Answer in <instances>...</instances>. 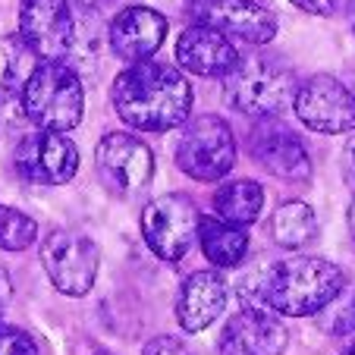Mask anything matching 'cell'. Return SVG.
Masks as SVG:
<instances>
[{
  "label": "cell",
  "instance_id": "ba28073f",
  "mask_svg": "<svg viewBox=\"0 0 355 355\" xmlns=\"http://www.w3.org/2000/svg\"><path fill=\"white\" fill-rule=\"evenodd\" d=\"M293 110L311 132L340 135L355 129V94L327 73H318L311 79L299 82Z\"/></svg>",
  "mask_w": 355,
  "mask_h": 355
},
{
  "label": "cell",
  "instance_id": "ac0fdd59",
  "mask_svg": "<svg viewBox=\"0 0 355 355\" xmlns=\"http://www.w3.org/2000/svg\"><path fill=\"white\" fill-rule=\"evenodd\" d=\"M264 208V189L255 180H230L214 192V211L217 220L230 227H248L255 223Z\"/></svg>",
  "mask_w": 355,
  "mask_h": 355
},
{
  "label": "cell",
  "instance_id": "4316f807",
  "mask_svg": "<svg viewBox=\"0 0 355 355\" xmlns=\"http://www.w3.org/2000/svg\"><path fill=\"white\" fill-rule=\"evenodd\" d=\"M289 3L311 16H334L340 10V0H289Z\"/></svg>",
  "mask_w": 355,
  "mask_h": 355
},
{
  "label": "cell",
  "instance_id": "484cf974",
  "mask_svg": "<svg viewBox=\"0 0 355 355\" xmlns=\"http://www.w3.org/2000/svg\"><path fill=\"white\" fill-rule=\"evenodd\" d=\"M141 355H195L180 336H155V340H148Z\"/></svg>",
  "mask_w": 355,
  "mask_h": 355
},
{
  "label": "cell",
  "instance_id": "83f0119b",
  "mask_svg": "<svg viewBox=\"0 0 355 355\" xmlns=\"http://www.w3.org/2000/svg\"><path fill=\"white\" fill-rule=\"evenodd\" d=\"M343 173H346V182L355 189V135L346 141V151H343Z\"/></svg>",
  "mask_w": 355,
  "mask_h": 355
},
{
  "label": "cell",
  "instance_id": "f1b7e54d",
  "mask_svg": "<svg viewBox=\"0 0 355 355\" xmlns=\"http://www.w3.org/2000/svg\"><path fill=\"white\" fill-rule=\"evenodd\" d=\"M73 3L82 10V13H92V16H98L101 10H104V7H110L114 0H69V7H73Z\"/></svg>",
  "mask_w": 355,
  "mask_h": 355
},
{
  "label": "cell",
  "instance_id": "ffe728a7",
  "mask_svg": "<svg viewBox=\"0 0 355 355\" xmlns=\"http://www.w3.org/2000/svg\"><path fill=\"white\" fill-rule=\"evenodd\" d=\"M270 233L283 248H302L318 236V217L305 201H286L274 211Z\"/></svg>",
  "mask_w": 355,
  "mask_h": 355
},
{
  "label": "cell",
  "instance_id": "836d02e7",
  "mask_svg": "<svg viewBox=\"0 0 355 355\" xmlns=\"http://www.w3.org/2000/svg\"><path fill=\"white\" fill-rule=\"evenodd\" d=\"M343 355H355V349H352V352H343Z\"/></svg>",
  "mask_w": 355,
  "mask_h": 355
},
{
  "label": "cell",
  "instance_id": "7a4b0ae2",
  "mask_svg": "<svg viewBox=\"0 0 355 355\" xmlns=\"http://www.w3.org/2000/svg\"><path fill=\"white\" fill-rule=\"evenodd\" d=\"M114 110L129 129L170 132L182 126L192 110V85L176 67L157 60L129 63L110 85Z\"/></svg>",
  "mask_w": 355,
  "mask_h": 355
},
{
  "label": "cell",
  "instance_id": "4dcf8cb0",
  "mask_svg": "<svg viewBox=\"0 0 355 355\" xmlns=\"http://www.w3.org/2000/svg\"><path fill=\"white\" fill-rule=\"evenodd\" d=\"M346 220H349V236L355 239V198H352V205H349V214H346Z\"/></svg>",
  "mask_w": 355,
  "mask_h": 355
},
{
  "label": "cell",
  "instance_id": "277c9868",
  "mask_svg": "<svg viewBox=\"0 0 355 355\" xmlns=\"http://www.w3.org/2000/svg\"><path fill=\"white\" fill-rule=\"evenodd\" d=\"M26 120L41 132H69L79 126L85 114V92L82 79L63 63H38L32 79L19 92Z\"/></svg>",
  "mask_w": 355,
  "mask_h": 355
},
{
  "label": "cell",
  "instance_id": "30bf717a",
  "mask_svg": "<svg viewBox=\"0 0 355 355\" xmlns=\"http://www.w3.org/2000/svg\"><path fill=\"white\" fill-rule=\"evenodd\" d=\"M186 13L195 26L214 28L223 38H242L248 44H268L277 35V16L255 0H186Z\"/></svg>",
  "mask_w": 355,
  "mask_h": 355
},
{
  "label": "cell",
  "instance_id": "8992f818",
  "mask_svg": "<svg viewBox=\"0 0 355 355\" xmlns=\"http://www.w3.org/2000/svg\"><path fill=\"white\" fill-rule=\"evenodd\" d=\"M198 233V208L189 195L167 192L141 211V236L164 261H182Z\"/></svg>",
  "mask_w": 355,
  "mask_h": 355
},
{
  "label": "cell",
  "instance_id": "44dd1931",
  "mask_svg": "<svg viewBox=\"0 0 355 355\" xmlns=\"http://www.w3.org/2000/svg\"><path fill=\"white\" fill-rule=\"evenodd\" d=\"M35 69H38V54L19 35H3L0 38V88L22 92Z\"/></svg>",
  "mask_w": 355,
  "mask_h": 355
},
{
  "label": "cell",
  "instance_id": "603a6c76",
  "mask_svg": "<svg viewBox=\"0 0 355 355\" xmlns=\"http://www.w3.org/2000/svg\"><path fill=\"white\" fill-rule=\"evenodd\" d=\"M26 110H22V98L19 92H7L0 88V139L3 135H13L26 126Z\"/></svg>",
  "mask_w": 355,
  "mask_h": 355
},
{
  "label": "cell",
  "instance_id": "7402d4cb",
  "mask_svg": "<svg viewBox=\"0 0 355 355\" xmlns=\"http://www.w3.org/2000/svg\"><path fill=\"white\" fill-rule=\"evenodd\" d=\"M35 236H38V223L32 217L10 208V205H0V248L26 252L35 242Z\"/></svg>",
  "mask_w": 355,
  "mask_h": 355
},
{
  "label": "cell",
  "instance_id": "9a60e30c",
  "mask_svg": "<svg viewBox=\"0 0 355 355\" xmlns=\"http://www.w3.org/2000/svg\"><path fill=\"white\" fill-rule=\"evenodd\" d=\"M289 334L283 321L261 309H242L220 334V355H283Z\"/></svg>",
  "mask_w": 355,
  "mask_h": 355
},
{
  "label": "cell",
  "instance_id": "3957f363",
  "mask_svg": "<svg viewBox=\"0 0 355 355\" xmlns=\"http://www.w3.org/2000/svg\"><path fill=\"white\" fill-rule=\"evenodd\" d=\"M299 79L277 57H248L223 76V98L233 110L255 120H277L293 107Z\"/></svg>",
  "mask_w": 355,
  "mask_h": 355
},
{
  "label": "cell",
  "instance_id": "2e32d148",
  "mask_svg": "<svg viewBox=\"0 0 355 355\" xmlns=\"http://www.w3.org/2000/svg\"><path fill=\"white\" fill-rule=\"evenodd\" d=\"M176 60H180V67L192 76L223 79V76L233 73L236 63H239L242 57L233 47V41L217 35L214 28L192 26L180 35V41H176Z\"/></svg>",
  "mask_w": 355,
  "mask_h": 355
},
{
  "label": "cell",
  "instance_id": "d4e9b609",
  "mask_svg": "<svg viewBox=\"0 0 355 355\" xmlns=\"http://www.w3.org/2000/svg\"><path fill=\"white\" fill-rule=\"evenodd\" d=\"M327 330L340 343H349V346H355V293L349 295L346 302H343L340 309H336V315H334V321H330Z\"/></svg>",
  "mask_w": 355,
  "mask_h": 355
},
{
  "label": "cell",
  "instance_id": "5bb4252c",
  "mask_svg": "<svg viewBox=\"0 0 355 355\" xmlns=\"http://www.w3.org/2000/svg\"><path fill=\"white\" fill-rule=\"evenodd\" d=\"M252 157L268 170L270 176L286 182H305L311 176V157L309 148L293 129L280 126V123H264L255 135H252Z\"/></svg>",
  "mask_w": 355,
  "mask_h": 355
},
{
  "label": "cell",
  "instance_id": "1f68e13d",
  "mask_svg": "<svg viewBox=\"0 0 355 355\" xmlns=\"http://www.w3.org/2000/svg\"><path fill=\"white\" fill-rule=\"evenodd\" d=\"M352 32H355V3H352Z\"/></svg>",
  "mask_w": 355,
  "mask_h": 355
},
{
  "label": "cell",
  "instance_id": "5b68a950",
  "mask_svg": "<svg viewBox=\"0 0 355 355\" xmlns=\"http://www.w3.org/2000/svg\"><path fill=\"white\" fill-rule=\"evenodd\" d=\"M236 139L227 120L214 114L195 116L182 126L176 141V167L198 182H214L233 170Z\"/></svg>",
  "mask_w": 355,
  "mask_h": 355
},
{
  "label": "cell",
  "instance_id": "52a82bcc",
  "mask_svg": "<svg viewBox=\"0 0 355 355\" xmlns=\"http://www.w3.org/2000/svg\"><path fill=\"white\" fill-rule=\"evenodd\" d=\"M41 264L63 295H85L94 286L101 252L79 230H51L41 242Z\"/></svg>",
  "mask_w": 355,
  "mask_h": 355
},
{
  "label": "cell",
  "instance_id": "4fadbf2b",
  "mask_svg": "<svg viewBox=\"0 0 355 355\" xmlns=\"http://www.w3.org/2000/svg\"><path fill=\"white\" fill-rule=\"evenodd\" d=\"M167 38V19L151 7H126L107 26V41L120 60L141 63L155 57Z\"/></svg>",
  "mask_w": 355,
  "mask_h": 355
},
{
  "label": "cell",
  "instance_id": "d6986e66",
  "mask_svg": "<svg viewBox=\"0 0 355 355\" xmlns=\"http://www.w3.org/2000/svg\"><path fill=\"white\" fill-rule=\"evenodd\" d=\"M198 242L201 252L214 268H236L242 264L248 252V236L245 230L230 227V223L217 220V217H198Z\"/></svg>",
  "mask_w": 355,
  "mask_h": 355
},
{
  "label": "cell",
  "instance_id": "6da1fadb",
  "mask_svg": "<svg viewBox=\"0 0 355 355\" xmlns=\"http://www.w3.org/2000/svg\"><path fill=\"white\" fill-rule=\"evenodd\" d=\"M346 286V274L334 261L318 255H299L264 264L258 274L242 280V309H261L270 315L305 318L336 302Z\"/></svg>",
  "mask_w": 355,
  "mask_h": 355
},
{
  "label": "cell",
  "instance_id": "cb8c5ba5",
  "mask_svg": "<svg viewBox=\"0 0 355 355\" xmlns=\"http://www.w3.org/2000/svg\"><path fill=\"white\" fill-rule=\"evenodd\" d=\"M0 355H38L35 340L13 324H0Z\"/></svg>",
  "mask_w": 355,
  "mask_h": 355
},
{
  "label": "cell",
  "instance_id": "7c38bea8",
  "mask_svg": "<svg viewBox=\"0 0 355 355\" xmlns=\"http://www.w3.org/2000/svg\"><path fill=\"white\" fill-rule=\"evenodd\" d=\"M73 26L76 10L69 7V0H22L19 3V38L44 63H60L67 57Z\"/></svg>",
  "mask_w": 355,
  "mask_h": 355
},
{
  "label": "cell",
  "instance_id": "f546056e",
  "mask_svg": "<svg viewBox=\"0 0 355 355\" xmlns=\"http://www.w3.org/2000/svg\"><path fill=\"white\" fill-rule=\"evenodd\" d=\"M10 295H13V286H10V274L0 268V309H7Z\"/></svg>",
  "mask_w": 355,
  "mask_h": 355
},
{
  "label": "cell",
  "instance_id": "9c48e42d",
  "mask_svg": "<svg viewBox=\"0 0 355 355\" xmlns=\"http://www.w3.org/2000/svg\"><path fill=\"white\" fill-rule=\"evenodd\" d=\"M94 167L104 186L116 195H139L155 176V155L129 132H107L94 148Z\"/></svg>",
  "mask_w": 355,
  "mask_h": 355
},
{
  "label": "cell",
  "instance_id": "e0dca14e",
  "mask_svg": "<svg viewBox=\"0 0 355 355\" xmlns=\"http://www.w3.org/2000/svg\"><path fill=\"white\" fill-rule=\"evenodd\" d=\"M227 305V280L217 270H198L186 277L176 295V321L186 334L211 327Z\"/></svg>",
  "mask_w": 355,
  "mask_h": 355
},
{
  "label": "cell",
  "instance_id": "8fae6325",
  "mask_svg": "<svg viewBox=\"0 0 355 355\" xmlns=\"http://www.w3.org/2000/svg\"><path fill=\"white\" fill-rule=\"evenodd\" d=\"M16 173L35 186H63L79 170V148L60 132L22 135L13 155Z\"/></svg>",
  "mask_w": 355,
  "mask_h": 355
},
{
  "label": "cell",
  "instance_id": "d6a6232c",
  "mask_svg": "<svg viewBox=\"0 0 355 355\" xmlns=\"http://www.w3.org/2000/svg\"><path fill=\"white\" fill-rule=\"evenodd\" d=\"M94 355H114V352H94Z\"/></svg>",
  "mask_w": 355,
  "mask_h": 355
}]
</instances>
